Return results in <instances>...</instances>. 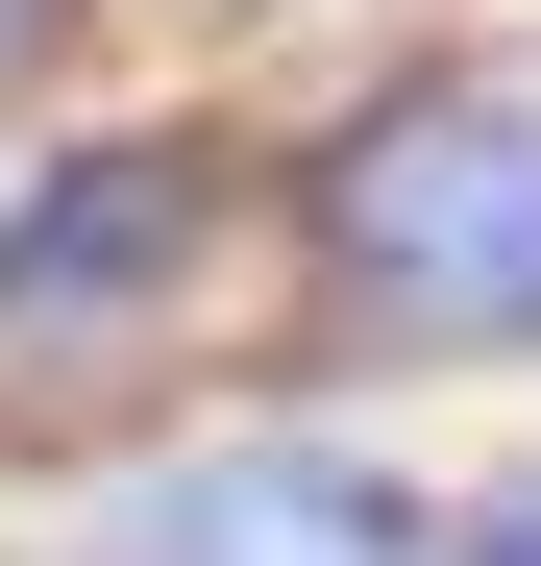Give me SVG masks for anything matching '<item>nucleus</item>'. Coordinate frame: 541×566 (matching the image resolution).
<instances>
[{"instance_id": "nucleus-1", "label": "nucleus", "mask_w": 541, "mask_h": 566, "mask_svg": "<svg viewBox=\"0 0 541 566\" xmlns=\"http://www.w3.org/2000/svg\"><path fill=\"white\" fill-rule=\"evenodd\" d=\"M270 247L344 369H541V50H394L270 172Z\"/></svg>"}, {"instance_id": "nucleus-2", "label": "nucleus", "mask_w": 541, "mask_h": 566, "mask_svg": "<svg viewBox=\"0 0 541 566\" xmlns=\"http://www.w3.org/2000/svg\"><path fill=\"white\" fill-rule=\"evenodd\" d=\"M246 247H270L246 124H198V99H74V124H25V148H0V395L124 419L148 369L246 296Z\"/></svg>"}, {"instance_id": "nucleus-3", "label": "nucleus", "mask_w": 541, "mask_h": 566, "mask_svg": "<svg viewBox=\"0 0 541 566\" xmlns=\"http://www.w3.org/2000/svg\"><path fill=\"white\" fill-rule=\"evenodd\" d=\"M50 566H443V493L370 419H172L50 517Z\"/></svg>"}, {"instance_id": "nucleus-4", "label": "nucleus", "mask_w": 541, "mask_h": 566, "mask_svg": "<svg viewBox=\"0 0 541 566\" xmlns=\"http://www.w3.org/2000/svg\"><path fill=\"white\" fill-rule=\"evenodd\" d=\"M443 566H541V468H492V493H443Z\"/></svg>"}, {"instance_id": "nucleus-5", "label": "nucleus", "mask_w": 541, "mask_h": 566, "mask_svg": "<svg viewBox=\"0 0 541 566\" xmlns=\"http://www.w3.org/2000/svg\"><path fill=\"white\" fill-rule=\"evenodd\" d=\"M74 25H99V0H0V99H25V74H74Z\"/></svg>"}]
</instances>
